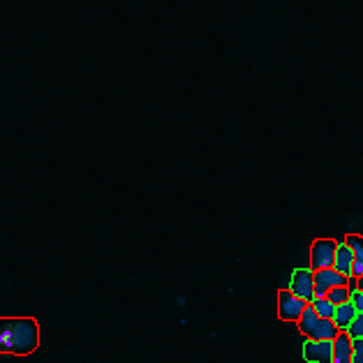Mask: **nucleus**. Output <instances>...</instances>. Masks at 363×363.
Returning a JSON list of instances; mask_svg holds the SVG:
<instances>
[{
    "label": "nucleus",
    "mask_w": 363,
    "mask_h": 363,
    "mask_svg": "<svg viewBox=\"0 0 363 363\" xmlns=\"http://www.w3.org/2000/svg\"><path fill=\"white\" fill-rule=\"evenodd\" d=\"M324 298L329 301V303H333V306H342V303H347V301H350V289L347 287H335Z\"/></svg>",
    "instance_id": "13"
},
{
    "label": "nucleus",
    "mask_w": 363,
    "mask_h": 363,
    "mask_svg": "<svg viewBox=\"0 0 363 363\" xmlns=\"http://www.w3.org/2000/svg\"><path fill=\"white\" fill-rule=\"evenodd\" d=\"M331 363H352V338L345 331H340L333 340Z\"/></svg>",
    "instance_id": "9"
},
{
    "label": "nucleus",
    "mask_w": 363,
    "mask_h": 363,
    "mask_svg": "<svg viewBox=\"0 0 363 363\" xmlns=\"http://www.w3.org/2000/svg\"><path fill=\"white\" fill-rule=\"evenodd\" d=\"M289 291L298 298H303L306 303L315 298V282H313V271L310 269H296L294 276H291V285Z\"/></svg>",
    "instance_id": "5"
},
{
    "label": "nucleus",
    "mask_w": 363,
    "mask_h": 363,
    "mask_svg": "<svg viewBox=\"0 0 363 363\" xmlns=\"http://www.w3.org/2000/svg\"><path fill=\"white\" fill-rule=\"evenodd\" d=\"M352 264H354V255L350 250V245L340 241L338 247H335V257H333V269L342 273V276H352Z\"/></svg>",
    "instance_id": "8"
},
{
    "label": "nucleus",
    "mask_w": 363,
    "mask_h": 363,
    "mask_svg": "<svg viewBox=\"0 0 363 363\" xmlns=\"http://www.w3.org/2000/svg\"><path fill=\"white\" fill-rule=\"evenodd\" d=\"M345 243L350 245V250L354 255L352 278H361L363 276V236H359V234H347V236H345Z\"/></svg>",
    "instance_id": "7"
},
{
    "label": "nucleus",
    "mask_w": 363,
    "mask_h": 363,
    "mask_svg": "<svg viewBox=\"0 0 363 363\" xmlns=\"http://www.w3.org/2000/svg\"><path fill=\"white\" fill-rule=\"evenodd\" d=\"M357 308H354L350 301L347 303H342V306H335V313H333V324H335V329L338 331H347L350 329V324L354 322V317H357Z\"/></svg>",
    "instance_id": "10"
},
{
    "label": "nucleus",
    "mask_w": 363,
    "mask_h": 363,
    "mask_svg": "<svg viewBox=\"0 0 363 363\" xmlns=\"http://www.w3.org/2000/svg\"><path fill=\"white\" fill-rule=\"evenodd\" d=\"M357 289H359V291H363V276H361V278H357Z\"/></svg>",
    "instance_id": "17"
},
{
    "label": "nucleus",
    "mask_w": 363,
    "mask_h": 363,
    "mask_svg": "<svg viewBox=\"0 0 363 363\" xmlns=\"http://www.w3.org/2000/svg\"><path fill=\"white\" fill-rule=\"evenodd\" d=\"M350 303L357 308V313H363V291H359V289L350 291Z\"/></svg>",
    "instance_id": "16"
},
{
    "label": "nucleus",
    "mask_w": 363,
    "mask_h": 363,
    "mask_svg": "<svg viewBox=\"0 0 363 363\" xmlns=\"http://www.w3.org/2000/svg\"><path fill=\"white\" fill-rule=\"evenodd\" d=\"M340 331L335 329L333 320H317L313 333L308 335V340H335V335Z\"/></svg>",
    "instance_id": "11"
},
{
    "label": "nucleus",
    "mask_w": 363,
    "mask_h": 363,
    "mask_svg": "<svg viewBox=\"0 0 363 363\" xmlns=\"http://www.w3.org/2000/svg\"><path fill=\"white\" fill-rule=\"evenodd\" d=\"M313 282H315V298H324L335 287H347V276H342L335 269H322V271H313Z\"/></svg>",
    "instance_id": "4"
},
{
    "label": "nucleus",
    "mask_w": 363,
    "mask_h": 363,
    "mask_svg": "<svg viewBox=\"0 0 363 363\" xmlns=\"http://www.w3.org/2000/svg\"><path fill=\"white\" fill-rule=\"evenodd\" d=\"M310 306H313V310L317 313V317H320V320H333L335 306L329 303L326 298H313V301H310Z\"/></svg>",
    "instance_id": "12"
},
{
    "label": "nucleus",
    "mask_w": 363,
    "mask_h": 363,
    "mask_svg": "<svg viewBox=\"0 0 363 363\" xmlns=\"http://www.w3.org/2000/svg\"><path fill=\"white\" fill-rule=\"evenodd\" d=\"M306 308H308L306 301L294 296L289 289L278 291V317L282 322H298V317L303 315Z\"/></svg>",
    "instance_id": "3"
},
{
    "label": "nucleus",
    "mask_w": 363,
    "mask_h": 363,
    "mask_svg": "<svg viewBox=\"0 0 363 363\" xmlns=\"http://www.w3.org/2000/svg\"><path fill=\"white\" fill-rule=\"evenodd\" d=\"M352 363H363V338L352 340Z\"/></svg>",
    "instance_id": "15"
},
{
    "label": "nucleus",
    "mask_w": 363,
    "mask_h": 363,
    "mask_svg": "<svg viewBox=\"0 0 363 363\" xmlns=\"http://www.w3.org/2000/svg\"><path fill=\"white\" fill-rule=\"evenodd\" d=\"M335 247H338L335 238H317V241L310 245V271L333 269Z\"/></svg>",
    "instance_id": "2"
},
{
    "label": "nucleus",
    "mask_w": 363,
    "mask_h": 363,
    "mask_svg": "<svg viewBox=\"0 0 363 363\" xmlns=\"http://www.w3.org/2000/svg\"><path fill=\"white\" fill-rule=\"evenodd\" d=\"M40 345V324L33 317H0V354L26 357Z\"/></svg>",
    "instance_id": "1"
},
{
    "label": "nucleus",
    "mask_w": 363,
    "mask_h": 363,
    "mask_svg": "<svg viewBox=\"0 0 363 363\" xmlns=\"http://www.w3.org/2000/svg\"><path fill=\"white\" fill-rule=\"evenodd\" d=\"M350 335L352 340H359V338H363V313H359L357 317H354V322L350 324V329L345 331Z\"/></svg>",
    "instance_id": "14"
},
{
    "label": "nucleus",
    "mask_w": 363,
    "mask_h": 363,
    "mask_svg": "<svg viewBox=\"0 0 363 363\" xmlns=\"http://www.w3.org/2000/svg\"><path fill=\"white\" fill-rule=\"evenodd\" d=\"M303 359L308 363H331V359H333V340H306Z\"/></svg>",
    "instance_id": "6"
}]
</instances>
